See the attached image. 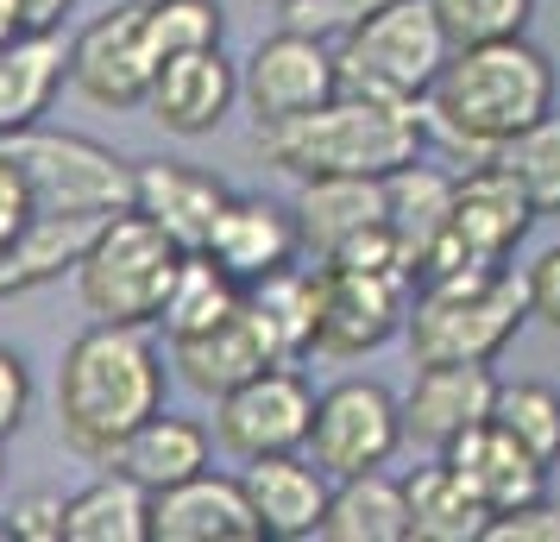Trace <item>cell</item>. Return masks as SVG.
Here are the masks:
<instances>
[{
    "label": "cell",
    "mask_w": 560,
    "mask_h": 542,
    "mask_svg": "<svg viewBox=\"0 0 560 542\" xmlns=\"http://www.w3.org/2000/svg\"><path fill=\"white\" fill-rule=\"evenodd\" d=\"M308 454L328 480H347V473H372L384 466L397 448H404V416H397V397L378 385V379H340L315 397V416H308Z\"/></svg>",
    "instance_id": "11"
},
{
    "label": "cell",
    "mask_w": 560,
    "mask_h": 542,
    "mask_svg": "<svg viewBox=\"0 0 560 542\" xmlns=\"http://www.w3.org/2000/svg\"><path fill=\"white\" fill-rule=\"evenodd\" d=\"M340 95V64H334L328 38H308V32H271L258 38L253 57L240 64V102L258 127H278L296 120L308 107H322Z\"/></svg>",
    "instance_id": "13"
},
{
    "label": "cell",
    "mask_w": 560,
    "mask_h": 542,
    "mask_svg": "<svg viewBox=\"0 0 560 542\" xmlns=\"http://www.w3.org/2000/svg\"><path fill=\"white\" fill-rule=\"evenodd\" d=\"M7 158L26 171L32 215H114L132 203V171L127 158H114L107 146L82 139V132H7L0 139Z\"/></svg>",
    "instance_id": "7"
},
{
    "label": "cell",
    "mask_w": 560,
    "mask_h": 542,
    "mask_svg": "<svg viewBox=\"0 0 560 542\" xmlns=\"http://www.w3.org/2000/svg\"><path fill=\"white\" fill-rule=\"evenodd\" d=\"M26 411H32V372L13 347H0V441L20 436Z\"/></svg>",
    "instance_id": "41"
},
{
    "label": "cell",
    "mask_w": 560,
    "mask_h": 542,
    "mask_svg": "<svg viewBox=\"0 0 560 542\" xmlns=\"http://www.w3.org/2000/svg\"><path fill=\"white\" fill-rule=\"evenodd\" d=\"M63 542H152V492L102 473L63 498Z\"/></svg>",
    "instance_id": "28"
},
{
    "label": "cell",
    "mask_w": 560,
    "mask_h": 542,
    "mask_svg": "<svg viewBox=\"0 0 560 542\" xmlns=\"http://www.w3.org/2000/svg\"><path fill=\"white\" fill-rule=\"evenodd\" d=\"M485 158L523 189V203L535 208V221L541 215H560V114H541L535 127L510 132L504 146H491Z\"/></svg>",
    "instance_id": "31"
},
{
    "label": "cell",
    "mask_w": 560,
    "mask_h": 542,
    "mask_svg": "<svg viewBox=\"0 0 560 542\" xmlns=\"http://www.w3.org/2000/svg\"><path fill=\"white\" fill-rule=\"evenodd\" d=\"M171 366L183 372V385H189V391L221 397V391H233L240 379H253V372H265V366H278V354H271L265 328L253 322V310H246V303H233L214 328L171 341Z\"/></svg>",
    "instance_id": "20"
},
{
    "label": "cell",
    "mask_w": 560,
    "mask_h": 542,
    "mask_svg": "<svg viewBox=\"0 0 560 542\" xmlns=\"http://www.w3.org/2000/svg\"><path fill=\"white\" fill-rule=\"evenodd\" d=\"M491 397H498V379L491 366H466V360H441L422 366L416 385L397 397V416H404V441L441 454L447 441H459L472 423L491 416Z\"/></svg>",
    "instance_id": "15"
},
{
    "label": "cell",
    "mask_w": 560,
    "mask_h": 542,
    "mask_svg": "<svg viewBox=\"0 0 560 542\" xmlns=\"http://www.w3.org/2000/svg\"><path fill=\"white\" fill-rule=\"evenodd\" d=\"M240 486H246V505L258 517V537L265 542H308L315 523L328 511V473L315 461L296 454H258V461H240Z\"/></svg>",
    "instance_id": "18"
},
{
    "label": "cell",
    "mask_w": 560,
    "mask_h": 542,
    "mask_svg": "<svg viewBox=\"0 0 560 542\" xmlns=\"http://www.w3.org/2000/svg\"><path fill=\"white\" fill-rule=\"evenodd\" d=\"M322 542H409V505L404 480H390L384 466L347 473L328 486V511L315 523Z\"/></svg>",
    "instance_id": "25"
},
{
    "label": "cell",
    "mask_w": 560,
    "mask_h": 542,
    "mask_svg": "<svg viewBox=\"0 0 560 542\" xmlns=\"http://www.w3.org/2000/svg\"><path fill=\"white\" fill-rule=\"evenodd\" d=\"M13 32H20V13H13V0H0V45H7Z\"/></svg>",
    "instance_id": "43"
},
{
    "label": "cell",
    "mask_w": 560,
    "mask_h": 542,
    "mask_svg": "<svg viewBox=\"0 0 560 542\" xmlns=\"http://www.w3.org/2000/svg\"><path fill=\"white\" fill-rule=\"evenodd\" d=\"M447 32L434 20L429 0H384L372 20H359L340 45V89L347 95H372V102H416L429 95L434 70L447 64Z\"/></svg>",
    "instance_id": "6"
},
{
    "label": "cell",
    "mask_w": 560,
    "mask_h": 542,
    "mask_svg": "<svg viewBox=\"0 0 560 542\" xmlns=\"http://www.w3.org/2000/svg\"><path fill=\"white\" fill-rule=\"evenodd\" d=\"M233 303H240V285H233L228 272H221L208 253H183V265H177V278H171V297H164L158 322H164V335H171V341H183V335L214 328Z\"/></svg>",
    "instance_id": "32"
},
{
    "label": "cell",
    "mask_w": 560,
    "mask_h": 542,
    "mask_svg": "<svg viewBox=\"0 0 560 542\" xmlns=\"http://www.w3.org/2000/svg\"><path fill=\"white\" fill-rule=\"evenodd\" d=\"M13 13H20V32H63L77 0H13Z\"/></svg>",
    "instance_id": "42"
},
{
    "label": "cell",
    "mask_w": 560,
    "mask_h": 542,
    "mask_svg": "<svg viewBox=\"0 0 560 542\" xmlns=\"http://www.w3.org/2000/svg\"><path fill=\"white\" fill-rule=\"evenodd\" d=\"M233 189L214 171H196V164H171V158H152L132 171V208L158 221V228L177 240L183 253H202L208 246V228L228 203Z\"/></svg>",
    "instance_id": "19"
},
{
    "label": "cell",
    "mask_w": 560,
    "mask_h": 542,
    "mask_svg": "<svg viewBox=\"0 0 560 542\" xmlns=\"http://www.w3.org/2000/svg\"><path fill=\"white\" fill-rule=\"evenodd\" d=\"M63 82H70V38L63 32H13L0 45V139L38 127Z\"/></svg>",
    "instance_id": "22"
},
{
    "label": "cell",
    "mask_w": 560,
    "mask_h": 542,
    "mask_svg": "<svg viewBox=\"0 0 560 542\" xmlns=\"http://www.w3.org/2000/svg\"><path fill=\"white\" fill-rule=\"evenodd\" d=\"M102 221L107 215H32L26 233L0 253V297H20V290H38L63 272H77L82 246Z\"/></svg>",
    "instance_id": "26"
},
{
    "label": "cell",
    "mask_w": 560,
    "mask_h": 542,
    "mask_svg": "<svg viewBox=\"0 0 560 542\" xmlns=\"http://www.w3.org/2000/svg\"><path fill=\"white\" fill-rule=\"evenodd\" d=\"M164 411V354L145 328L95 322L63 347L57 366V436L82 461H114V448Z\"/></svg>",
    "instance_id": "1"
},
{
    "label": "cell",
    "mask_w": 560,
    "mask_h": 542,
    "mask_svg": "<svg viewBox=\"0 0 560 542\" xmlns=\"http://www.w3.org/2000/svg\"><path fill=\"white\" fill-rule=\"evenodd\" d=\"M32 221V189H26V171L7 158V146H0V253L26 233Z\"/></svg>",
    "instance_id": "40"
},
{
    "label": "cell",
    "mask_w": 560,
    "mask_h": 542,
    "mask_svg": "<svg viewBox=\"0 0 560 542\" xmlns=\"http://www.w3.org/2000/svg\"><path fill=\"white\" fill-rule=\"evenodd\" d=\"M283 7V26L290 32H308V38H328L340 45L359 20H372L384 0H278Z\"/></svg>",
    "instance_id": "36"
},
{
    "label": "cell",
    "mask_w": 560,
    "mask_h": 542,
    "mask_svg": "<svg viewBox=\"0 0 560 542\" xmlns=\"http://www.w3.org/2000/svg\"><path fill=\"white\" fill-rule=\"evenodd\" d=\"M441 461L472 486V498H479L491 517L510 511V505H523V498H541V492H548V466L529 461V454H523V448L491 423V416L472 423L459 441H447V448H441Z\"/></svg>",
    "instance_id": "21"
},
{
    "label": "cell",
    "mask_w": 560,
    "mask_h": 542,
    "mask_svg": "<svg viewBox=\"0 0 560 542\" xmlns=\"http://www.w3.org/2000/svg\"><path fill=\"white\" fill-rule=\"evenodd\" d=\"M208 454H214V436H208V423L196 416H171V411H152L139 429H132L120 448H114V473H127L132 486L145 492H164L189 480V473H202Z\"/></svg>",
    "instance_id": "24"
},
{
    "label": "cell",
    "mask_w": 560,
    "mask_h": 542,
    "mask_svg": "<svg viewBox=\"0 0 560 542\" xmlns=\"http://www.w3.org/2000/svg\"><path fill=\"white\" fill-rule=\"evenodd\" d=\"M447 45H491V38H516L529 32L535 20V0H429Z\"/></svg>",
    "instance_id": "34"
},
{
    "label": "cell",
    "mask_w": 560,
    "mask_h": 542,
    "mask_svg": "<svg viewBox=\"0 0 560 542\" xmlns=\"http://www.w3.org/2000/svg\"><path fill=\"white\" fill-rule=\"evenodd\" d=\"M158 45L152 26H145V0H127V7H107L102 20L70 38V82L82 89V102L95 107H145V89L158 77Z\"/></svg>",
    "instance_id": "12"
},
{
    "label": "cell",
    "mask_w": 560,
    "mask_h": 542,
    "mask_svg": "<svg viewBox=\"0 0 560 542\" xmlns=\"http://www.w3.org/2000/svg\"><path fill=\"white\" fill-rule=\"evenodd\" d=\"M152 542H265L240 480L189 473L177 486L152 492Z\"/></svg>",
    "instance_id": "17"
},
{
    "label": "cell",
    "mask_w": 560,
    "mask_h": 542,
    "mask_svg": "<svg viewBox=\"0 0 560 542\" xmlns=\"http://www.w3.org/2000/svg\"><path fill=\"white\" fill-rule=\"evenodd\" d=\"M240 102V64H228L221 45H202V51H177L158 64L152 89H145V107L164 132L177 139H202L233 114Z\"/></svg>",
    "instance_id": "14"
},
{
    "label": "cell",
    "mask_w": 560,
    "mask_h": 542,
    "mask_svg": "<svg viewBox=\"0 0 560 542\" xmlns=\"http://www.w3.org/2000/svg\"><path fill=\"white\" fill-rule=\"evenodd\" d=\"M7 530H13V542H63V498L57 492L20 498L13 517H7Z\"/></svg>",
    "instance_id": "38"
},
{
    "label": "cell",
    "mask_w": 560,
    "mask_h": 542,
    "mask_svg": "<svg viewBox=\"0 0 560 542\" xmlns=\"http://www.w3.org/2000/svg\"><path fill=\"white\" fill-rule=\"evenodd\" d=\"M290 215H296L303 253L334 258L347 240L384 221V177H303Z\"/></svg>",
    "instance_id": "23"
},
{
    "label": "cell",
    "mask_w": 560,
    "mask_h": 542,
    "mask_svg": "<svg viewBox=\"0 0 560 542\" xmlns=\"http://www.w3.org/2000/svg\"><path fill=\"white\" fill-rule=\"evenodd\" d=\"M145 26H152L158 57H177V51L221 45L228 13H221V0H145Z\"/></svg>",
    "instance_id": "35"
},
{
    "label": "cell",
    "mask_w": 560,
    "mask_h": 542,
    "mask_svg": "<svg viewBox=\"0 0 560 542\" xmlns=\"http://www.w3.org/2000/svg\"><path fill=\"white\" fill-rule=\"evenodd\" d=\"M404 505H409V542H479L485 523H491V511L472 498V486L447 461L404 480Z\"/></svg>",
    "instance_id": "29"
},
{
    "label": "cell",
    "mask_w": 560,
    "mask_h": 542,
    "mask_svg": "<svg viewBox=\"0 0 560 542\" xmlns=\"http://www.w3.org/2000/svg\"><path fill=\"white\" fill-rule=\"evenodd\" d=\"M253 146L283 177H384L429 146V114L416 102H372V95H334L296 120L258 127Z\"/></svg>",
    "instance_id": "3"
},
{
    "label": "cell",
    "mask_w": 560,
    "mask_h": 542,
    "mask_svg": "<svg viewBox=\"0 0 560 542\" xmlns=\"http://www.w3.org/2000/svg\"><path fill=\"white\" fill-rule=\"evenodd\" d=\"M409 272H365V265H322L315 272V354L359 360L404 328Z\"/></svg>",
    "instance_id": "9"
},
{
    "label": "cell",
    "mask_w": 560,
    "mask_h": 542,
    "mask_svg": "<svg viewBox=\"0 0 560 542\" xmlns=\"http://www.w3.org/2000/svg\"><path fill=\"white\" fill-rule=\"evenodd\" d=\"M233 285H253V278H271L283 265H296L303 240H296V215L278 208L271 196H228L214 228H208L202 246Z\"/></svg>",
    "instance_id": "16"
},
{
    "label": "cell",
    "mask_w": 560,
    "mask_h": 542,
    "mask_svg": "<svg viewBox=\"0 0 560 542\" xmlns=\"http://www.w3.org/2000/svg\"><path fill=\"white\" fill-rule=\"evenodd\" d=\"M535 228V208L523 189L485 158L479 171L454 177V208H447V233L416 258V278H441V272H485L516 253V240Z\"/></svg>",
    "instance_id": "8"
},
{
    "label": "cell",
    "mask_w": 560,
    "mask_h": 542,
    "mask_svg": "<svg viewBox=\"0 0 560 542\" xmlns=\"http://www.w3.org/2000/svg\"><path fill=\"white\" fill-rule=\"evenodd\" d=\"M447 208H454V177H441L434 164L409 158L397 171H384V228L397 233L409 278H416V258L447 233Z\"/></svg>",
    "instance_id": "27"
},
{
    "label": "cell",
    "mask_w": 560,
    "mask_h": 542,
    "mask_svg": "<svg viewBox=\"0 0 560 542\" xmlns=\"http://www.w3.org/2000/svg\"><path fill=\"white\" fill-rule=\"evenodd\" d=\"M479 542H560V505L523 498V505H510V511L491 517Z\"/></svg>",
    "instance_id": "37"
},
{
    "label": "cell",
    "mask_w": 560,
    "mask_h": 542,
    "mask_svg": "<svg viewBox=\"0 0 560 542\" xmlns=\"http://www.w3.org/2000/svg\"><path fill=\"white\" fill-rule=\"evenodd\" d=\"M523 290H529V315L560 335V240L548 253H535V265L523 272Z\"/></svg>",
    "instance_id": "39"
},
{
    "label": "cell",
    "mask_w": 560,
    "mask_h": 542,
    "mask_svg": "<svg viewBox=\"0 0 560 542\" xmlns=\"http://www.w3.org/2000/svg\"><path fill=\"white\" fill-rule=\"evenodd\" d=\"M491 423H498L529 461L548 466V473L560 466V391L555 385H541V379L498 385V397H491Z\"/></svg>",
    "instance_id": "33"
},
{
    "label": "cell",
    "mask_w": 560,
    "mask_h": 542,
    "mask_svg": "<svg viewBox=\"0 0 560 542\" xmlns=\"http://www.w3.org/2000/svg\"><path fill=\"white\" fill-rule=\"evenodd\" d=\"M183 265V246L171 233L145 221L139 208H114L102 228L89 233V246L77 258V290L82 310L95 322H127V328H152L164 297H171V278Z\"/></svg>",
    "instance_id": "5"
},
{
    "label": "cell",
    "mask_w": 560,
    "mask_h": 542,
    "mask_svg": "<svg viewBox=\"0 0 560 542\" xmlns=\"http://www.w3.org/2000/svg\"><path fill=\"white\" fill-rule=\"evenodd\" d=\"M240 303L253 310V322L265 328L278 360H303L308 347H315V272L283 265L271 278L240 285Z\"/></svg>",
    "instance_id": "30"
},
{
    "label": "cell",
    "mask_w": 560,
    "mask_h": 542,
    "mask_svg": "<svg viewBox=\"0 0 560 542\" xmlns=\"http://www.w3.org/2000/svg\"><path fill=\"white\" fill-rule=\"evenodd\" d=\"M555 57L529 45V32L491 38V45H459L434 70L422 114L434 132H447L459 152H491L510 132L535 127L541 114H555Z\"/></svg>",
    "instance_id": "2"
},
{
    "label": "cell",
    "mask_w": 560,
    "mask_h": 542,
    "mask_svg": "<svg viewBox=\"0 0 560 542\" xmlns=\"http://www.w3.org/2000/svg\"><path fill=\"white\" fill-rule=\"evenodd\" d=\"M308 416H315V391L296 372V360H278L240 379L233 391L214 397V429L208 436L228 448L233 461H258V454H296L308 441Z\"/></svg>",
    "instance_id": "10"
},
{
    "label": "cell",
    "mask_w": 560,
    "mask_h": 542,
    "mask_svg": "<svg viewBox=\"0 0 560 542\" xmlns=\"http://www.w3.org/2000/svg\"><path fill=\"white\" fill-rule=\"evenodd\" d=\"M523 322H529V290H523V278L510 265H485V272L416 278L404 335H409L416 366H441V360L491 366L516 341Z\"/></svg>",
    "instance_id": "4"
}]
</instances>
